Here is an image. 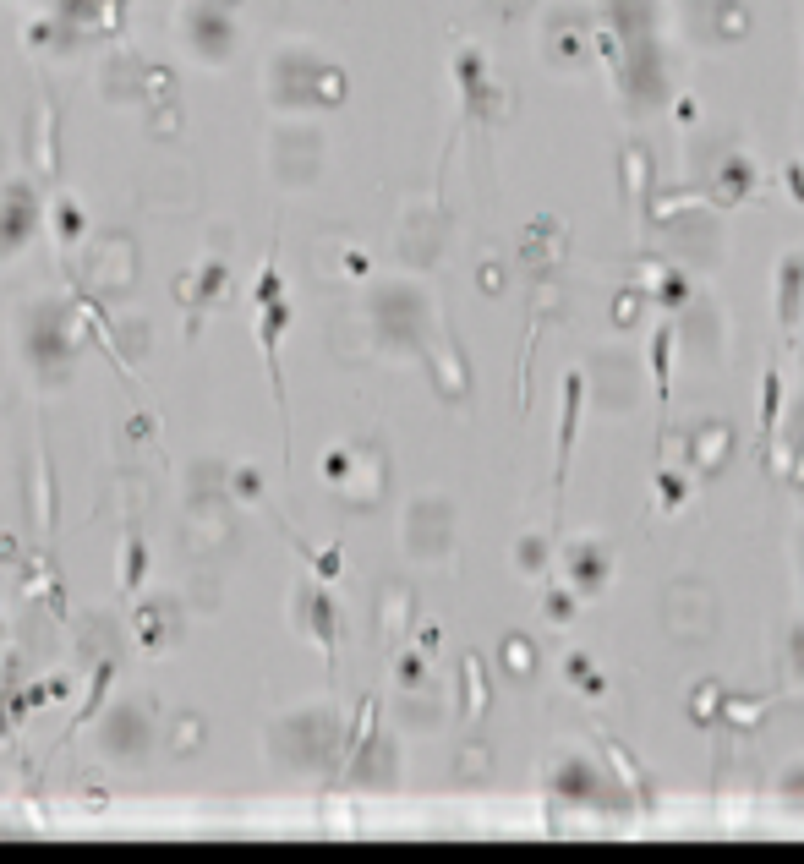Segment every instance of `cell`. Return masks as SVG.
Masks as SVG:
<instances>
[{
    "instance_id": "3",
    "label": "cell",
    "mask_w": 804,
    "mask_h": 864,
    "mask_svg": "<svg viewBox=\"0 0 804 864\" xmlns=\"http://www.w3.org/2000/svg\"><path fill=\"white\" fill-rule=\"evenodd\" d=\"M777 400H783V378L766 372V389H761V432L772 438V422H777Z\"/></svg>"
},
{
    "instance_id": "4",
    "label": "cell",
    "mask_w": 804,
    "mask_h": 864,
    "mask_svg": "<svg viewBox=\"0 0 804 864\" xmlns=\"http://www.w3.org/2000/svg\"><path fill=\"white\" fill-rule=\"evenodd\" d=\"M684 498V476H673V471H662V509H673Z\"/></svg>"
},
{
    "instance_id": "1",
    "label": "cell",
    "mask_w": 804,
    "mask_h": 864,
    "mask_svg": "<svg viewBox=\"0 0 804 864\" xmlns=\"http://www.w3.org/2000/svg\"><path fill=\"white\" fill-rule=\"evenodd\" d=\"M580 389H586V378H569V389H564V427H558V471H564V460H569V449H575V422H580Z\"/></svg>"
},
{
    "instance_id": "2",
    "label": "cell",
    "mask_w": 804,
    "mask_h": 864,
    "mask_svg": "<svg viewBox=\"0 0 804 864\" xmlns=\"http://www.w3.org/2000/svg\"><path fill=\"white\" fill-rule=\"evenodd\" d=\"M651 372H657V394L668 400V372H673V329L657 334V345H651Z\"/></svg>"
}]
</instances>
